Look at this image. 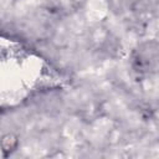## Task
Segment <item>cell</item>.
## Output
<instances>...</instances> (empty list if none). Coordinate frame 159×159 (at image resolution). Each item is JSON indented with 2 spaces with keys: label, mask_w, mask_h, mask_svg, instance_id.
I'll return each instance as SVG.
<instances>
[{
  "label": "cell",
  "mask_w": 159,
  "mask_h": 159,
  "mask_svg": "<svg viewBox=\"0 0 159 159\" xmlns=\"http://www.w3.org/2000/svg\"><path fill=\"white\" fill-rule=\"evenodd\" d=\"M87 2V0H71V4L76 7V9H80V7H82L84 4Z\"/></svg>",
  "instance_id": "7a4b0ae2"
},
{
  "label": "cell",
  "mask_w": 159,
  "mask_h": 159,
  "mask_svg": "<svg viewBox=\"0 0 159 159\" xmlns=\"http://www.w3.org/2000/svg\"><path fill=\"white\" fill-rule=\"evenodd\" d=\"M17 144H19V138L14 133H6L0 139V149L5 157L10 155L17 148Z\"/></svg>",
  "instance_id": "6da1fadb"
}]
</instances>
